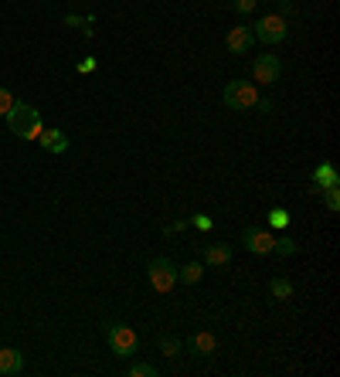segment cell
<instances>
[{"label":"cell","instance_id":"8","mask_svg":"<svg viewBox=\"0 0 340 377\" xmlns=\"http://www.w3.org/2000/svg\"><path fill=\"white\" fill-rule=\"evenodd\" d=\"M252 45H255V34H252V28H245V24L232 28V31H228V38H225V48H228L232 55H245Z\"/></svg>","mask_w":340,"mask_h":377},{"label":"cell","instance_id":"11","mask_svg":"<svg viewBox=\"0 0 340 377\" xmlns=\"http://www.w3.org/2000/svg\"><path fill=\"white\" fill-rule=\"evenodd\" d=\"M228 262H232V245L228 241L204 245V266H228Z\"/></svg>","mask_w":340,"mask_h":377},{"label":"cell","instance_id":"20","mask_svg":"<svg viewBox=\"0 0 340 377\" xmlns=\"http://www.w3.org/2000/svg\"><path fill=\"white\" fill-rule=\"evenodd\" d=\"M340 187H324V201H326V207L330 211H340V194H337Z\"/></svg>","mask_w":340,"mask_h":377},{"label":"cell","instance_id":"24","mask_svg":"<svg viewBox=\"0 0 340 377\" xmlns=\"http://www.w3.org/2000/svg\"><path fill=\"white\" fill-rule=\"evenodd\" d=\"M194 224H198L201 231H208V228H211V218H208V214H194Z\"/></svg>","mask_w":340,"mask_h":377},{"label":"cell","instance_id":"5","mask_svg":"<svg viewBox=\"0 0 340 377\" xmlns=\"http://www.w3.org/2000/svg\"><path fill=\"white\" fill-rule=\"evenodd\" d=\"M147 279H150V285H154L156 293H170L177 285V266L170 258H164V255H156V258H150V266H147Z\"/></svg>","mask_w":340,"mask_h":377},{"label":"cell","instance_id":"18","mask_svg":"<svg viewBox=\"0 0 340 377\" xmlns=\"http://www.w3.org/2000/svg\"><path fill=\"white\" fill-rule=\"evenodd\" d=\"M160 350H164L167 357H177V354L184 350V344H181V340H174V337H164V340H160Z\"/></svg>","mask_w":340,"mask_h":377},{"label":"cell","instance_id":"1","mask_svg":"<svg viewBox=\"0 0 340 377\" xmlns=\"http://www.w3.org/2000/svg\"><path fill=\"white\" fill-rule=\"evenodd\" d=\"M4 119L11 126V133L21 136V140H38L41 129H45V126H41V112L34 109V106H28V102H14Z\"/></svg>","mask_w":340,"mask_h":377},{"label":"cell","instance_id":"13","mask_svg":"<svg viewBox=\"0 0 340 377\" xmlns=\"http://www.w3.org/2000/svg\"><path fill=\"white\" fill-rule=\"evenodd\" d=\"M313 187L324 190V187H340V173L330 167V163H320L317 170H313Z\"/></svg>","mask_w":340,"mask_h":377},{"label":"cell","instance_id":"7","mask_svg":"<svg viewBox=\"0 0 340 377\" xmlns=\"http://www.w3.org/2000/svg\"><path fill=\"white\" fill-rule=\"evenodd\" d=\"M272 241H276V238L269 235L265 228H255V224L245 228V235H242V245H245L252 255H269V251H272Z\"/></svg>","mask_w":340,"mask_h":377},{"label":"cell","instance_id":"3","mask_svg":"<svg viewBox=\"0 0 340 377\" xmlns=\"http://www.w3.org/2000/svg\"><path fill=\"white\" fill-rule=\"evenodd\" d=\"M221 99H225V106H228V109H252V106L259 102V89H255V82L235 79V82L225 85Z\"/></svg>","mask_w":340,"mask_h":377},{"label":"cell","instance_id":"19","mask_svg":"<svg viewBox=\"0 0 340 377\" xmlns=\"http://www.w3.org/2000/svg\"><path fill=\"white\" fill-rule=\"evenodd\" d=\"M129 377H156V367L154 364H133V367H129Z\"/></svg>","mask_w":340,"mask_h":377},{"label":"cell","instance_id":"15","mask_svg":"<svg viewBox=\"0 0 340 377\" xmlns=\"http://www.w3.org/2000/svg\"><path fill=\"white\" fill-rule=\"evenodd\" d=\"M269 293H272L276 299H282V302H286V299H293V283H289L286 275H276V279L269 283Z\"/></svg>","mask_w":340,"mask_h":377},{"label":"cell","instance_id":"14","mask_svg":"<svg viewBox=\"0 0 340 377\" xmlns=\"http://www.w3.org/2000/svg\"><path fill=\"white\" fill-rule=\"evenodd\" d=\"M201 275H204V262H187L184 268H177V283H184V285L201 283Z\"/></svg>","mask_w":340,"mask_h":377},{"label":"cell","instance_id":"23","mask_svg":"<svg viewBox=\"0 0 340 377\" xmlns=\"http://www.w3.org/2000/svg\"><path fill=\"white\" fill-rule=\"evenodd\" d=\"M296 7H293V0H279V17H289Z\"/></svg>","mask_w":340,"mask_h":377},{"label":"cell","instance_id":"6","mask_svg":"<svg viewBox=\"0 0 340 377\" xmlns=\"http://www.w3.org/2000/svg\"><path fill=\"white\" fill-rule=\"evenodd\" d=\"M252 75H255V82L272 85V82H279V75H282V62H279L276 55H259V58L252 62Z\"/></svg>","mask_w":340,"mask_h":377},{"label":"cell","instance_id":"10","mask_svg":"<svg viewBox=\"0 0 340 377\" xmlns=\"http://www.w3.org/2000/svg\"><path fill=\"white\" fill-rule=\"evenodd\" d=\"M187 350H191L194 357H211V354H215V350H218L215 333H208V330L194 333V337H191V344H187Z\"/></svg>","mask_w":340,"mask_h":377},{"label":"cell","instance_id":"25","mask_svg":"<svg viewBox=\"0 0 340 377\" xmlns=\"http://www.w3.org/2000/svg\"><path fill=\"white\" fill-rule=\"evenodd\" d=\"M95 68V58H85V62H78V72H92Z\"/></svg>","mask_w":340,"mask_h":377},{"label":"cell","instance_id":"16","mask_svg":"<svg viewBox=\"0 0 340 377\" xmlns=\"http://www.w3.org/2000/svg\"><path fill=\"white\" fill-rule=\"evenodd\" d=\"M272 251H276V255H282V258H289V255H296V251H299V245H296L293 238H279V241H272Z\"/></svg>","mask_w":340,"mask_h":377},{"label":"cell","instance_id":"12","mask_svg":"<svg viewBox=\"0 0 340 377\" xmlns=\"http://www.w3.org/2000/svg\"><path fill=\"white\" fill-rule=\"evenodd\" d=\"M41 146H45L48 153H65L68 150V136H65L62 129H41Z\"/></svg>","mask_w":340,"mask_h":377},{"label":"cell","instance_id":"22","mask_svg":"<svg viewBox=\"0 0 340 377\" xmlns=\"http://www.w3.org/2000/svg\"><path fill=\"white\" fill-rule=\"evenodd\" d=\"M255 4H259V0H235V11H238V14H252Z\"/></svg>","mask_w":340,"mask_h":377},{"label":"cell","instance_id":"21","mask_svg":"<svg viewBox=\"0 0 340 377\" xmlns=\"http://www.w3.org/2000/svg\"><path fill=\"white\" fill-rule=\"evenodd\" d=\"M11 106H14V95L7 92V89H0V116H7Z\"/></svg>","mask_w":340,"mask_h":377},{"label":"cell","instance_id":"17","mask_svg":"<svg viewBox=\"0 0 340 377\" xmlns=\"http://www.w3.org/2000/svg\"><path fill=\"white\" fill-rule=\"evenodd\" d=\"M269 224H272V228H286V224H289V211H286V207H272V211H269Z\"/></svg>","mask_w":340,"mask_h":377},{"label":"cell","instance_id":"4","mask_svg":"<svg viewBox=\"0 0 340 377\" xmlns=\"http://www.w3.org/2000/svg\"><path fill=\"white\" fill-rule=\"evenodd\" d=\"M252 34H255V41H262V45H282L286 34H289V28H286V17L265 14L252 24Z\"/></svg>","mask_w":340,"mask_h":377},{"label":"cell","instance_id":"9","mask_svg":"<svg viewBox=\"0 0 340 377\" xmlns=\"http://www.w3.org/2000/svg\"><path fill=\"white\" fill-rule=\"evenodd\" d=\"M24 371V354L14 346H4L0 350V377H14Z\"/></svg>","mask_w":340,"mask_h":377},{"label":"cell","instance_id":"2","mask_svg":"<svg viewBox=\"0 0 340 377\" xmlns=\"http://www.w3.org/2000/svg\"><path fill=\"white\" fill-rule=\"evenodd\" d=\"M106 344L116 357H133V354L139 350V337H137V330L126 327V323H109Z\"/></svg>","mask_w":340,"mask_h":377}]
</instances>
